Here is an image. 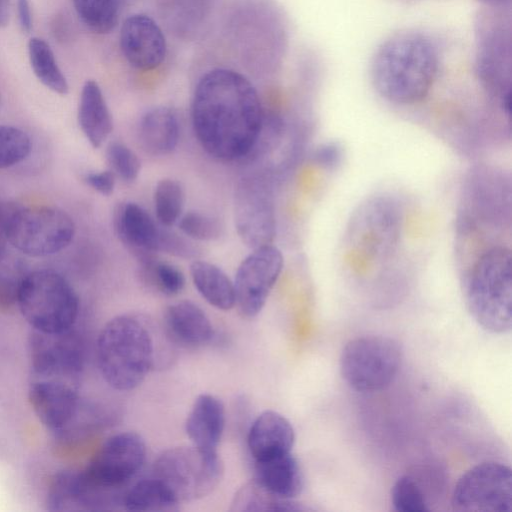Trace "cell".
<instances>
[{
  "mask_svg": "<svg viewBox=\"0 0 512 512\" xmlns=\"http://www.w3.org/2000/svg\"><path fill=\"white\" fill-rule=\"evenodd\" d=\"M284 267L282 252L273 244L251 249L240 262L233 280L239 312L247 318L258 315Z\"/></svg>",
  "mask_w": 512,
  "mask_h": 512,
  "instance_id": "7c38bea8",
  "label": "cell"
},
{
  "mask_svg": "<svg viewBox=\"0 0 512 512\" xmlns=\"http://www.w3.org/2000/svg\"><path fill=\"white\" fill-rule=\"evenodd\" d=\"M452 507L459 512H511L510 467L498 462H484L470 468L455 485Z\"/></svg>",
  "mask_w": 512,
  "mask_h": 512,
  "instance_id": "9c48e42d",
  "label": "cell"
},
{
  "mask_svg": "<svg viewBox=\"0 0 512 512\" xmlns=\"http://www.w3.org/2000/svg\"><path fill=\"white\" fill-rule=\"evenodd\" d=\"M295 433L290 421L282 414L266 410L252 422L247 434V446L254 461L291 452Z\"/></svg>",
  "mask_w": 512,
  "mask_h": 512,
  "instance_id": "ac0fdd59",
  "label": "cell"
},
{
  "mask_svg": "<svg viewBox=\"0 0 512 512\" xmlns=\"http://www.w3.org/2000/svg\"><path fill=\"white\" fill-rule=\"evenodd\" d=\"M191 241L182 233L178 234L170 231L168 227H163L159 252L180 258H193L197 255L198 249Z\"/></svg>",
  "mask_w": 512,
  "mask_h": 512,
  "instance_id": "e575fe53",
  "label": "cell"
},
{
  "mask_svg": "<svg viewBox=\"0 0 512 512\" xmlns=\"http://www.w3.org/2000/svg\"><path fill=\"white\" fill-rule=\"evenodd\" d=\"M233 220L241 242L250 249L272 244L276 215L272 192L261 177L241 178L235 188Z\"/></svg>",
  "mask_w": 512,
  "mask_h": 512,
  "instance_id": "30bf717a",
  "label": "cell"
},
{
  "mask_svg": "<svg viewBox=\"0 0 512 512\" xmlns=\"http://www.w3.org/2000/svg\"><path fill=\"white\" fill-rule=\"evenodd\" d=\"M230 510L237 512L305 511L308 508L292 499L279 498L265 490L256 481L251 480L235 493Z\"/></svg>",
  "mask_w": 512,
  "mask_h": 512,
  "instance_id": "484cf974",
  "label": "cell"
},
{
  "mask_svg": "<svg viewBox=\"0 0 512 512\" xmlns=\"http://www.w3.org/2000/svg\"><path fill=\"white\" fill-rule=\"evenodd\" d=\"M315 163L326 170L337 168L344 158L343 147L335 142L320 145L313 155Z\"/></svg>",
  "mask_w": 512,
  "mask_h": 512,
  "instance_id": "d590c367",
  "label": "cell"
},
{
  "mask_svg": "<svg viewBox=\"0 0 512 512\" xmlns=\"http://www.w3.org/2000/svg\"><path fill=\"white\" fill-rule=\"evenodd\" d=\"M82 24L96 34L110 33L118 23L120 0H71Z\"/></svg>",
  "mask_w": 512,
  "mask_h": 512,
  "instance_id": "83f0119b",
  "label": "cell"
},
{
  "mask_svg": "<svg viewBox=\"0 0 512 512\" xmlns=\"http://www.w3.org/2000/svg\"><path fill=\"white\" fill-rule=\"evenodd\" d=\"M142 149L153 156H165L175 150L180 138V123L175 111L166 106L148 110L138 125Z\"/></svg>",
  "mask_w": 512,
  "mask_h": 512,
  "instance_id": "7402d4cb",
  "label": "cell"
},
{
  "mask_svg": "<svg viewBox=\"0 0 512 512\" xmlns=\"http://www.w3.org/2000/svg\"><path fill=\"white\" fill-rule=\"evenodd\" d=\"M116 175L110 169L91 171L84 176L85 183L97 193L110 196L116 186Z\"/></svg>",
  "mask_w": 512,
  "mask_h": 512,
  "instance_id": "8d00e7d4",
  "label": "cell"
},
{
  "mask_svg": "<svg viewBox=\"0 0 512 512\" xmlns=\"http://www.w3.org/2000/svg\"><path fill=\"white\" fill-rule=\"evenodd\" d=\"M28 398L36 416L51 430H62L79 409L78 384L31 378Z\"/></svg>",
  "mask_w": 512,
  "mask_h": 512,
  "instance_id": "9a60e30c",
  "label": "cell"
},
{
  "mask_svg": "<svg viewBox=\"0 0 512 512\" xmlns=\"http://www.w3.org/2000/svg\"><path fill=\"white\" fill-rule=\"evenodd\" d=\"M157 344L144 317L121 314L110 319L97 339V360L106 383L118 391L138 387L154 367Z\"/></svg>",
  "mask_w": 512,
  "mask_h": 512,
  "instance_id": "3957f363",
  "label": "cell"
},
{
  "mask_svg": "<svg viewBox=\"0 0 512 512\" xmlns=\"http://www.w3.org/2000/svg\"><path fill=\"white\" fill-rule=\"evenodd\" d=\"M119 46L127 63L140 71L158 68L167 54V43L160 26L142 13L132 14L123 21Z\"/></svg>",
  "mask_w": 512,
  "mask_h": 512,
  "instance_id": "5bb4252c",
  "label": "cell"
},
{
  "mask_svg": "<svg viewBox=\"0 0 512 512\" xmlns=\"http://www.w3.org/2000/svg\"><path fill=\"white\" fill-rule=\"evenodd\" d=\"M436 43L419 31L400 32L377 50L372 82L377 93L397 105H415L427 98L440 71Z\"/></svg>",
  "mask_w": 512,
  "mask_h": 512,
  "instance_id": "7a4b0ae2",
  "label": "cell"
},
{
  "mask_svg": "<svg viewBox=\"0 0 512 512\" xmlns=\"http://www.w3.org/2000/svg\"><path fill=\"white\" fill-rule=\"evenodd\" d=\"M164 328L172 343L188 349L202 347L214 337L209 317L200 306L190 300H180L167 307Z\"/></svg>",
  "mask_w": 512,
  "mask_h": 512,
  "instance_id": "e0dca14e",
  "label": "cell"
},
{
  "mask_svg": "<svg viewBox=\"0 0 512 512\" xmlns=\"http://www.w3.org/2000/svg\"><path fill=\"white\" fill-rule=\"evenodd\" d=\"M77 119L79 127L94 148H99L113 130V118L97 81L86 80L81 88Z\"/></svg>",
  "mask_w": 512,
  "mask_h": 512,
  "instance_id": "ffe728a7",
  "label": "cell"
},
{
  "mask_svg": "<svg viewBox=\"0 0 512 512\" xmlns=\"http://www.w3.org/2000/svg\"><path fill=\"white\" fill-rule=\"evenodd\" d=\"M75 235L73 219L50 206L15 205L7 225V241L29 257H46L70 245Z\"/></svg>",
  "mask_w": 512,
  "mask_h": 512,
  "instance_id": "52a82bcc",
  "label": "cell"
},
{
  "mask_svg": "<svg viewBox=\"0 0 512 512\" xmlns=\"http://www.w3.org/2000/svg\"><path fill=\"white\" fill-rule=\"evenodd\" d=\"M31 378L79 383L83 345L72 329L60 333L32 331L29 338Z\"/></svg>",
  "mask_w": 512,
  "mask_h": 512,
  "instance_id": "4fadbf2b",
  "label": "cell"
},
{
  "mask_svg": "<svg viewBox=\"0 0 512 512\" xmlns=\"http://www.w3.org/2000/svg\"><path fill=\"white\" fill-rule=\"evenodd\" d=\"M18 24L23 33L29 34L33 29V12L30 0H15Z\"/></svg>",
  "mask_w": 512,
  "mask_h": 512,
  "instance_id": "74e56055",
  "label": "cell"
},
{
  "mask_svg": "<svg viewBox=\"0 0 512 512\" xmlns=\"http://www.w3.org/2000/svg\"><path fill=\"white\" fill-rule=\"evenodd\" d=\"M467 308L475 321L492 333L512 327V255L510 248L495 245L473 264L464 286Z\"/></svg>",
  "mask_w": 512,
  "mask_h": 512,
  "instance_id": "277c9868",
  "label": "cell"
},
{
  "mask_svg": "<svg viewBox=\"0 0 512 512\" xmlns=\"http://www.w3.org/2000/svg\"><path fill=\"white\" fill-rule=\"evenodd\" d=\"M256 88L232 69L215 68L198 80L191 101V122L203 150L215 159L235 161L256 146L264 124Z\"/></svg>",
  "mask_w": 512,
  "mask_h": 512,
  "instance_id": "6da1fadb",
  "label": "cell"
},
{
  "mask_svg": "<svg viewBox=\"0 0 512 512\" xmlns=\"http://www.w3.org/2000/svg\"><path fill=\"white\" fill-rule=\"evenodd\" d=\"M13 206L10 203H0V254L7 250V225Z\"/></svg>",
  "mask_w": 512,
  "mask_h": 512,
  "instance_id": "f35d334b",
  "label": "cell"
},
{
  "mask_svg": "<svg viewBox=\"0 0 512 512\" xmlns=\"http://www.w3.org/2000/svg\"><path fill=\"white\" fill-rule=\"evenodd\" d=\"M176 225L180 233L192 241H214L223 233L218 218L199 211L183 212Z\"/></svg>",
  "mask_w": 512,
  "mask_h": 512,
  "instance_id": "1f68e13d",
  "label": "cell"
},
{
  "mask_svg": "<svg viewBox=\"0 0 512 512\" xmlns=\"http://www.w3.org/2000/svg\"><path fill=\"white\" fill-rule=\"evenodd\" d=\"M391 500L397 511L425 512L430 510L418 484L407 475L399 477L394 483Z\"/></svg>",
  "mask_w": 512,
  "mask_h": 512,
  "instance_id": "836d02e7",
  "label": "cell"
},
{
  "mask_svg": "<svg viewBox=\"0 0 512 512\" xmlns=\"http://www.w3.org/2000/svg\"><path fill=\"white\" fill-rule=\"evenodd\" d=\"M28 274L26 264L16 256L0 254V309L10 310L17 305L24 278Z\"/></svg>",
  "mask_w": 512,
  "mask_h": 512,
  "instance_id": "f546056e",
  "label": "cell"
},
{
  "mask_svg": "<svg viewBox=\"0 0 512 512\" xmlns=\"http://www.w3.org/2000/svg\"><path fill=\"white\" fill-rule=\"evenodd\" d=\"M30 151V137L22 129L0 124V170L21 163Z\"/></svg>",
  "mask_w": 512,
  "mask_h": 512,
  "instance_id": "4dcf8cb0",
  "label": "cell"
},
{
  "mask_svg": "<svg viewBox=\"0 0 512 512\" xmlns=\"http://www.w3.org/2000/svg\"><path fill=\"white\" fill-rule=\"evenodd\" d=\"M190 277L200 296L218 310H231L235 304L233 280L216 264L195 259L190 265Z\"/></svg>",
  "mask_w": 512,
  "mask_h": 512,
  "instance_id": "603a6c76",
  "label": "cell"
},
{
  "mask_svg": "<svg viewBox=\"0 0 512 512\" xmlns=\"http://www.w3.org/2000/svg\"><path fill=\"white\" fill-rule=\"evenodd\" d=\"M152 476L160 480L179 502L208 496L221 482L224 465L217 452L192 445L161 452L155 459Z\"/></svg>",
  "mask_w": 512,
  "mask_h": 512,
  "instance_id": "8992f818",
  "label": "cell"
},
{
  "mask_svg": "<svg viewBox=\"0 0 512 512\" xmlns=\"http://www.w3.org/2000/svg\"><path fill=\"white\" fill-rule=\"evenodd\" d=\"M254 481L271 494L293 499L303 489V473L291 452L254 461Z\"/></svg>",
  "mask_w": 512,
  "mask_h": 512,
  "instance_id": "44dd1931",
  "label": "cell"
},
{
  "mask_svg": "<svg viewBox=\"0 0 512 512\" xmlns=\"http://www.w3.org/2000/svg\"><path fill=\"white\" fill-rule=\"evenodd\" d=\"M17 306L33 330L60 333L73 328L79 311L78 296L60 273L41 269L28 272Z\"/></svg>",
  "mask_w": 512,
  "mask_h": 512,
  "instance_id": "5b68a950",
  "label": "cell"
},
{
  "mask_svg": "<svg viewBox=\"0 0 512 512\" xmlns=\"http://www.w3.org/2000/svg\"><path fill=\"white\" fill-rule=\"evenodd\" d=\"M121 1H122V0H120V2H121Z\"/></svg>",
  "mask_w": 512,
  "mask_h": 512,
  "instance_id": "b9f144b4",
  "label": "cell"
},
{
  "mask_svg": "<svg viewBox=\"0 0 512 512\" xmlns=\"http://www.w3.org/2000/svg\"><path fill=\"white\" fill-rule=\"evenodd\" d=\"M10 20V0H0V28L8 25Z\"/></svg>",
  "mask_w": 512,
  "mask_h": 512,
  "instance_id": "ab89813d",
  "label": "cell"
},
{
  "mask_svg": "<svg viewBox=\"0 0 512 512\" xmlns=\"http://www.w3.org/2000/svg\"><path fill=\"white\" fill-rule=\"evenodd\" d=\"M185 193L181 183L172 178L157 182L153 192L155 218L164 227L176 225L183 214Z\"/></svg>",
  "mask_w": 512,
  "mask_h": 512,
  "instance_id": "4316f807",
  "label": "cell"
},
{
  "mask_svg": "<svg viewBox=\"0 0 512 512\" xmlns=\"http://www.w3.org/2000/svg\"><path fill=\"white\" fill-rule=\"evenodd\" d=\"M106 159L110 170L123 181H135L141 171V161L137 154L125 143L114 141L106 149Z\"/></svg>",
  "mask_w": 512,
  "mask_h": 512,
  "instance_id": "d6a6232c",
  "label": "cell"
},
{
  "mask_svg": "<svg viewBox=\"0 0 512 512\" xmlns=\"http://www.w3.org/2000/svg\"><path fill=\"white\" fill-rule=\"evenodd\" d=\"M141 275L151 288L166 296H175L185 287L182 270L174 264L156 260L155 257L140 262Z\"/></svg>",
  "mask_w": 512,
  "mask_h": 512,
  "instance_id": "f1b7e54d",
  "label": "cell"
},
{
  "mask_svg": "<svg viewBox=\"0 0 512 512\" xmlns=\"http://www.w3.org/2000/svg\"><path fill=\"white\" fill-rule=\"evenodd\" d=\"M399 212L395 203L385 197L364 203L349 227L352 248L372 261L390 256L401 231Z\"/></svg>",
  "mask_w": 512,
  "mask_h": 512,
  "instance_id": "8fae6325",
  "label": "cell"
},
{
  "mask_svg": "<svg viewBox=\"0 0 512 512\" xmlns=\"http://www.w3.org/2000/svg\"><path fill=\"white\" fill-rule=\"evenodd\" d=\"M27 52L31 69L38 81L53 93L66 95L69 83L50 44L43 38L33 36L28 41Z\"/></svg>",
  "mask_w": 512,
  "mask_h": 512,
  "instance_id": "d4e9b609",
  "label": "cell"
},
{
  "mask_svg": "<svg viewBox=\"0 0 512 512\" xmlns=\"http://www.w3.org/2000/svg\"><path fill=\"white\" fill-rule=\"evenodd\" d=\"M163 227L135 202L120 205L114 214L117 237L139 262L153 258L159 252Z\"/></svg>",
  "mask_w": 512,
  "mask_h": 512,
  "instance_id": "2e32d148",
  "label": "cell"
},
{
  "mask_svg": "<svg viewBox=\"0 0 512 512\" xmlns=\"http://www.w3.org/2000/svg\"><path fill=\"white\" fill-rule=\"evenodd\" d=\"M399 343L386 336L369 335L350 340L340 356V372L345 382L359 392L388 387L401 367Z\"/></svg>",
  "mask_w": 512,
  "mask_h": 512,
  "instance_id": "ba28073f",
  "label": "cell"
},
{
  "mask_svg": "<svg viewBox=\"0 0 512 512\" xmlns=\"http://www.w3.org/2000/svg\"><path fill=\"white\" fill-rule=\"evenodd\" d=\"M179 504L172 492L153 476L136 482L123 498V508L135 512L177 511Z\"/></svg>",
  "mask_w": 512,
  "mask_h": 512,
  "instance_id": "cb8c5ba5",
  "label": "cell"
},
{
  "mask_svg": "<svg viewBox=\"0 0 512 512\" xmlns=\"http://www.w3.org/2000/svg\"><path fill=\"white\" fill-rule=\"evenodd\" d=\"M225 421L223 402L214 395L201 394L188 413L185 432L193 446L207 452H217Z\"/></svg>",
  "mask_w": 512,
  "mask_h": 512,
  "instance_id": "d6986e66",
  "label": "cell"
},
{
  "mask_svg": "<svg viewBox=\"0 0 512 512\" xmlns=\"http://www.w3.org/2000/svg\"><path fill=\"white\" fill-rule=\"evenodd\" d=\"M1 101H2V98H1V93H0V107H1Z\"/></svg>",
  "mask_w": 512,
  "mask_h": 512,
  "instance_id": "60d3db41",
  "label": "cell"
}]
</instances>
